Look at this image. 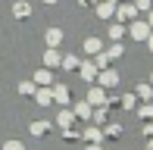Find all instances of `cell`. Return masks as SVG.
Wrapping results in <instances>:
<instances>
[{
  "label": "cell",
  "mask_w": 153,
  "mask_h": 150,
  "mask_svg": "<svg viewBox=\"0 0 153 150\" xmlns=\"http://www.w3.org/2000/svg\"><path fill=\"white\" fill-rule=\"evenodd\" d=\"M3 150H22V144H16V141H10V144H6Z\"/></svg>",
  "instance_id": "obj_1"
},
{
  "label": "cell",
  "mask_w": 153,
  "mask_h": 150,
  "mask_svg": "<svg viewBox=\"0 0 153 150\" xmlns=\"http://www.w3.org/2000/svg\"><path fill=\"white\" fill-rule=\"evenodd\" d=\"M88 150H100V147H88Z\"/></svg>",
  "instance_id": "obj_2"
},
{
  "label": "cell",
  "mask_w": 153,
  "mask_h": 150,
  "mask_svg": "<svg viewBox=\"0 0 153 150\" xmlns=\"http://www.w3.org/2000/svg\"><path fill=\"white\" fill-rule=\"evenodd\" d=\"M150 150H153V144H150Z\"/></svg>",
  "instance_id": "obj_3"
}]
</instances>
